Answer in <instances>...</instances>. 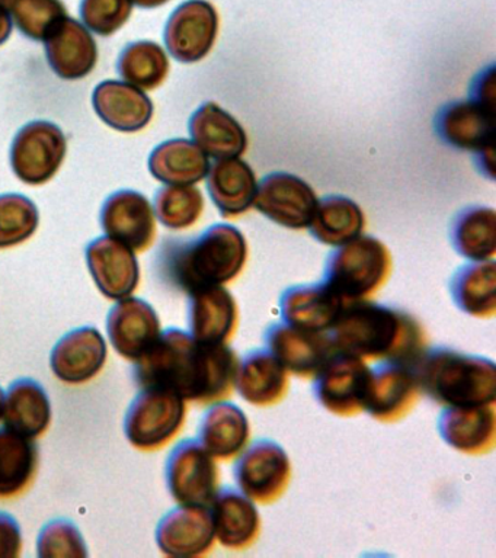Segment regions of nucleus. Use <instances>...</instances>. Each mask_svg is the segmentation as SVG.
Masks as SVG:
<instances>
[{"instance_id":"obj_20","label":"nucleus","mask_w":496,"mask_h":558,"mask_svg":"<svg viewBox=\"0 0 496 558\" xmlns=\"http://www.w3.org/2000/svg\"><path fill=\"white\" fill-rule=\"evenodd\" d=\"M495 116L496 111L474 100H455L439 109L435 133L448 146L479 153L494 147Z\"/></svg>"},{"instance_id":"obj_30","label":"nucleus","mask_w":496,"mask_h":558,"mask_svg":"<svg viewBox=\"0 0 496 558\" xmlns=\"http://www.w3.org/2000/svg\"><path fill=\"white\" fill-rule=\"evenodd\" d=\"M193 142L215 159L239 157L246 151L247 135L237 118L216 102H206L190 118Z\"/></svg>"},{"instance_id":"obj_21","label":"nucleus","mask_w":496,"mask_h":558,"mask_svg":"<svg viewBox=\"0 0 496 558\" xmlns=\"http://www.w3.org/2000/svg\"><path fill=\"white\" fill-rule=\"evenodd\" d=\"M437 429L444 442L465 456H485L495 448L496 410L494 404L444 408Z\"/></svg>"},{"instance_id":"obj_41","label":"nucleus","mask_w":496,"mask_h":558,"mask_svg":"<svg viewBox=\"0 0 496 558\" xmlns=\"http://www.w3.org/2000/svg\"><path fill=\"white\" fill-rule=\"evenodd\" d=\"M37 556L40 558H84L88 548L75 523L68 519H55L47 523L37 538Z\"/></svg>"},{"instance_id":"obj_7","label":"nucleus","mask_w":496,"mask_h":558,"mask_svg":"<svg viewBox=\"0 0 496 558\" xmlns=\"http://www.w3.org/2000/svg\"><path fill=\"white\" fill-rule=\"evenodd\" d=\"M66 153V135L59 125L45 120L28 122L12 142V170L29 186L45 185L58 174Z\"/></svg>"},{"instance_id":"obj_46","label":"nucleus","mask_w":496,"mask_h":558,"mask_svg":"<svg viewBox=\"0 0 496 558\" xmlns=\"http://www.w3.org/2000/svg\"><path fill=\"white\" fill-rule=\"evenodd\" d=\"M495 147H487L485 150L476 153V165L481 169L483 177L495 178Z\"/></svg>"},{"instance_id":"obj_25","label":"nucleus","mask_w":496,"mask_h":558,"mask_svg":"<svg viewBox=\"0 0 496 558\" xmlns=\"http://www.w3.org/2000/svg\"><path fill=\"white\" fill-rule=\"evenodd\" d=\"M93 105L97 116L112 130L137 133L154 118V102L128 82L106 81L95 87Z\"/></svg>"},{"instance_id":"obj_9","label":"nucleus","mask_w":496,"mask_h":558,"mask_svg":"<svg viewBox=\"0 0 496 558\" xmlns=\"http://www.w3.org/2000/svg\"><path fill=\"white\" fill-rule=\"evenodd\" d=\"M165 478L180 505L208 506L219 492V466L198 439L181 440L169 453Z\"/></svg>"},{"instance_id":"obj_8","label":"nucleus","mask_w":496,"mask_h":558,"mask_svg":"<svg viewBox=\"0 0 496 558\" xmlns=\"http://www.w3.org/2000/svg\"><path fill=\"white\" fill-rule=\"evenodd\" d=\"M233 477L239 490L254 504H276L289 488L290 458L276 440H255L234 462Z\"/></svg>"},{"instance_id":"obj_27","label":"nucleus","mask_w":496,"mask_h":558,"mask_svg":"<svg viewBox=\"0 0 496 558\" xmlns=\"http://www.w3.org/2000/svg\"><path fill=\"white\" fill-rule=\"evenodd\" d=\"M210 506L216 539L221 547L243 551L259 538L261 517L254 501L242 492L226 487L217 492Z\"/></svg>"},{"instance_id":"obj_24","label":"nucleus","mask_w":496,"mask_h":558,"mask_svg":"<svg viewBox=\"0 0 496 558\" xmlns=\"http://www.w3.org/2000/svg\"><path fill=\"white\" fill-rule=\"evenodd\" d=\"M234 388L246 403L271 408L289 392V373L268 349H254L238 361Z\"/></svg>"},{"instance_id":"obj_10","label":"nucleus","mask_w":496,"mask_h":558,"mask_svg":"<svg viewBox=\"0 0 496 558\" xmlns=\"http://www.w3.org/2000/svg\"><path fill=\"white\" fill-rule=\"evenodd\" d=\"M368 377L364 360L335 351L313 377L312 392L317 403L335 416H356L364 410Z\"/></svg>"},{"instance_id":"obj_12","label":"nucleus","mask_w":496,"mask_h":558,"mask_svg":"<svg viewBox=\"0 0 496 558\" xmlns=\"http://www.w3.org/2000/svg\"><path fill=\"white\" fill-rule=\"evenodd\" d=\"M219 34V13L208 0H186L165 26V46L181 63L206 59Z\"/></svg>"},{"instance_id":"obj_22","label":"nucleus","mask_w":496,"mask_h":558,"mask_svg":"<svg viewBox=\"0 0 496 558\" xmlns=\"http://www.w3.org/2000/svg\"><path fill=\"white\" fill-rule=\"evenodd\" d=\"M189 296L190 335L202 343H228L237 333L239 323V308L232 292L223 286H215Z\"/></svg>"},{"instance_id":"obj_45","label":"nucleus","mask_w":496,"mask_h":558,"mask_svg":"<svg viewBox=\"0 0 496 558\" xmlns=\"http://www.w3.org/2000/svg\"><path fill=\"white\" fill-rule=\"evenodd\" d=\"M14 22L10 12V0H0V46L10 39Z\"/></svg>"},{"instance_id":"obj_43","label":"nucleus","mask_w":496,"mask_h":558,"mask_svg":"<svg viewBox=\"0 0 496 558\" xmlns=\"http://www.w3.org/2000/svg\"><path fill=\"white\" fill-rule=\"evenodd\" d=\"M23 549V534L14 517L0 512V558H15Z\"/></svg>"},{"instance_id":"obj_18","label":"nucleus","mask_w":496,"mask_h":558,"mask_svg":"<svg viewBox=\"0 0 496 558\" xmlns=\"http://www.w3.org/2000/svg\"><path fill=\"white\" fill-rule=\"evenodd\" d=\"M85 256L95 286L108 300H124L137 290L141 265L136 252L125 244L104 235L88 244Z\"/></svg>"},{"instance_id":"obj_32","label":"nucleus","mask_w":496,"mask_h":558,"mask_svg":"<svg viewBox=\"0 0 496 558\" xmlns=\"http://www.w3.org/2000/svg\"><path fill=\"white\" fill-rule=\"evenodd\" d=\"M149 170L165 185L194 186L207 177L210 160L191 140L172 138L150 153Z\"/></svg>"},{"instance_id":"obj_6","label":"nucleus","mask_w":496,"mask_h":558,"mask_svg":"<svg viewBox=\"0 0 496 558\" xmlns=\"http://www.w3.org/2000/svg\"><path fill=\"white\" fill-rule=\"evenodd\" d=\"M186 401L167 388H142L124 417V434L141 451H158L184 426Z\"/></svg>"},{"instance_id":"obj_31","label":"nucleus","mask_w":496,"mask_h":558,"mask_svg":"<svg viewBox=\"0 0 496 558\" xmlns=\"http://www.w3.org/2000/svg\"><path fill=\"white\" fill-rule=\"evenodd\" d=\"M3 421L8 429L36 439L49 430L51 403L45 387L33 378L16 379L3 401Z\"/></svg>"},{"instance_id":"obj_29","label":"nucleus","mask_w":496,"mask_h":558,"mask_svg":"<svg viewBox=\"0 0 496 558\" xmlns=\"http://www.w3.org/2000/svg\"><path fill=\"white\" fill-rule=\"evenodd\" d=\"M251 426L245 412L229 401H216L203 414L198 425V442L216 460L238 457L250 442Z\"/></svg>"},{"instance_id":"obj_14","label":"nucleus","mask_w":496,"mask_h":558,"mask_svg":"<svg viewBox=\"0 0 496 558\" xmlns=\"http://www.w3.org/2000/svg\"><path fill=\"white\" fill-rule=\"evenodd\" d=\"M215 543L210 506L180 505L169 510L156 527V544L160 553L168 557L207 556Z\"/></svg>"},{"instance_id":"obj_5","label":"nucleus","mask_w":496,"mask_h":558,"mask_svg":"<svg viewBox=\"0 0 496 558\" xmlns=\"http://www.w3.org/2000/svg\"><path fill=\"white\" fill-rule=\"evenodd\" d=\"M390 274L389 248L373 235L361 234L329 253L322 282L343 303H351L376 294Z\"/></svg>"},{"instance_id":"obj_11","label":"nucleus","mask_w":496,"mask_h":558,"mask_svg":"<svg viewBox=\"0 0 496 558\" xmlns=\"http://www.w3.org/2000/svg\"><path fill=\"white\" fill-rule=\"evenodd\" d=\"M415 368L403 362L382 361L370 368L364 412L382 423L407 417L420 400Z\"/></svg>"},{"instance_id":"obj_4","label":"nucleus","mask_w":496,"mask_h":558,"mask_svg":"<svg viewBox=\"0 0 496 558\" xmlns=\"http://www.w3.org/2000/svg\"><path fill=\"white\" fill-rule=\"evenodd\" d=\"M421 392L444 408L494 404L496 366L489 357L455 349H425L413 365Z\"/></svg>"},{"instance_id":"obj_47","label":"nucleus","mask_w":496,"mask_h":558,"mask_svg":"<svg viewBox=\"0 0 496 558\" xmlns=\"http://www.w3.org/2000/svg\"><path fill=\"white\" fill-rule=\"evenodd\" d=\"M169 0H132V3L137 4L138 8L143 9H154L162 7V4L168 3Z\"/></svg>"},{"instance_id":"obj_26","label":"nucleus","mask_w":496,"mask_h":558,"mask_svg":"<svg viewBox=\"0 0 496 558\" xmlns=\"http://www.w3.org/2000/svg\"><path fill=\"white\" fill-rule=\"evenodd\" d=\"M343 305L346 303L324 282L287 288L278 301L282 322L311 331H328Z\"/></svg>"},{"instance_id":"obj_48","label":"nucleus","mask_w":496,"mask_h":558,"mask_svg":"<svg viewBox=\"0 0 496 558\" xmlns=\"http://www.w3.org/2000/svg\"><path fill=\"white\" fill-rule=\"evenodd\" d=\"M3 401H5V392L0 388V421L3 417Z\"/></svg>"},{"instance_id":"obj_17","label":"nucleus","mask_w":496,"mask_h":558,"mask_svg":"<svg viewBox=\"0 0 496 558\" xmlns=\"http://www.w3.org/2000/svg\"><path fill=\"white\" fill-rule=\"evenodd\" d=\"M107 333L119 355L137 362L150 351L162 330L158 313L147 301L128 296L117 301L108 313Z\"/></svg>"},{"instance_id":"obj_42","label":"nucleus","mask_w":496,"mask_h":558,"mask_svg":"<svg viewBox=\"0 0 496 558\" xmlns=\"http://www.w3.org/2000/svg\"><path fill=\"white\" fill-rule=\"evenodd\" d=\"M133 12L132 0H82V24L101 37L123 28Z\"/></svg>"},{"instance_id":"obj_1","label":"nucleus","mask_w":496,"mask_h":558,"mask_svg":"<svg viewBox=\"0 0 496 558\" xmlns=\"http://www.w3.org/2000/svg\"><path fill=\"white\" fill-rule=\"evenodd\" d=\"M237 366V352L228 343H202L171 327L136 362L134 379L142 388H167L191 403L213 404L232 396Z\"/></svg>"},{"instance_id":"obj_2","label":"nucleus","mask_w":496,"mask_h":558,"mask_svg":"<svg viewBox=\"0 0 496 558\" xmlns=\"http://www.w3.org/2000/svg\"><path fill=\"white\" fill-rule=\"evenodd\" d=\"M335 351L364 361L415 365L426 349V335L411 314L368 300L346 303L328 331Z\"/></svg>"},{"instance_id":"obj_40","label":"nucleus","mask_w":496,"mask_h":558,"mask_svg":"<svg viewBox=\"0 0 496 558\" xmlns=\"http://www.w3.org/2000/svg\"><path fill=\"white\" fill-rule=\"evenodd\" d=\"M12 22L25 37L45 41L68 16L62 0H10Z\"/></svg>"},{"instance_id":"obj_13","label":"nucleus","mask_w":496,"mask_h":558,"mask_svg":"<svg viewBox=\"0 0 496 558\" xmlns=\"http://www.w3.org/2000/svg\"><path fill=\"white\" fill-rule=\"evenodd\" d=\"M317 201L315 191L303 179L276 172L261 179L254 207L286 229L303 230L311 226Z\"/></svg>"},{"instance_id":"obj_28","label":"nucleus","mask_w":496,"mask_h":558,"mask_svg":"<svg viewBox=\"0 0 496 558\" xmlns=\"http://www.w3.org/2000/svg\"><path fill=\"white\" fill-rule=\"evenodd\" d=\"M255 172L241 157L217 159L207 173V190L223 218L250 211L256 195Z\"/></svg>"},{"instance_id":"obj_34","label":"nucleus","mask_w":496,"mask_h":558,"mask_svg":"<svg viewBox=\"0 0 496 558\" xmlns=\"http://www.w3.org/2000/svg\"><path fill=\"white\" fill-rule=\"evenodd\" d=\"M365 227L363 209L342 195H328L317 201V207L307 227L317 242L326 246H342L360 238Z\"/></svg>"},{"instance_id":"obj_35","label":"nucleus","mask_w":496,"mask_h":558,"mask_svg":"<svg viewBox=\"0 0 496 558\" xmlns=\"http://www.w3.org/2000/svg\"><path fill=\"white\" fill-rule=\"evenodd\" d=\"M448 238L460 256L473 262L494 259L496 253V214L489 207H468L450 222Z\"/></svg>"},{"instance_id":"obj_23","label":"nucleus","mask_w":496,"mask_h":558,"mask_svg":"<svg viewBox=\"0 0 496 558\" xmlns=\"http://www.w3.org/2000/svg\"><path fill=\"white\" fill-rule=\"evenodd\" d=\"M47 63L64 81L88 76L98 61V47L88 28L73 17H64L45 39Z\"/></svg>"},{"instance_id":"obj_38","label":"nucleus","mask_w":496,"mask_h":558,"mask_svg":"<svg viewBox=\"0 0 496 558\" xmlns=\"http://www.w3.org/2000/svg\"><path fill=\"white\" fill-rule=\"evenodd\" d=\"M154 209L167 229H190L202 217L204 196L195 186L167 185L156 192Z\"/></svg>"},{"instance_id":"obj_39","label":"nucleus","mask_w":496,"mask_h":558,"mask_svg":"<svg viewBox=\"0 0 496 558\" xmlns=\"http://www.w3.org/2000/svg\"><path fill=\"white\" fill-rule=\"evenodd\" d=\"M40 225L37 205L25 195H0V248L20 246Z\"/></svg>"},{"instance_id":"obj_33","label":"nucleus","mask_w":496,"mask_h":558,"mask_svg":"<svg viewBox=\"0 0 496 558\" xmlns=\"http://www.w3.org/2000/svg\"><path fill=\"white\" fill-rule=\"evenodd\" d=\"M456 307L469 316L492 318L496 313V264L494 259L460 266L448 283Z\"/></svg>"},{"instance_id":"obj_36","label":"nucleus","mask_w":496,"mask_h":558,"mask_svg":"<svg viewBox=\"0 0 496 558\" xmlns=\"http://www.w3.org/2000/svg\"><path fill=\"white\" fill-rule=\"evenodd\" d=\"M38 448L33 439L3 427L0 429V499H14L36 480Z\"/></svg>"},{"instance_id":"obj_15","label":"nucleus","mask_w":496,"mask_h":558,"mask_svg":"<svg viewBox=\"0 0 496 558\" xmlns=\"http://www.w3.org/2000/svg\"><path fill=\"white\" fill-rule=\"evenodd\" d=\"M264 342L287 373L304 379L315 377L335 353L326 331L299 329L285 322L269 325Z\"/></svg>"},{"instance_id":"obj_16","label":"nucleus","mask_w":496,"mask_h":558,"mask_svg":"<svg viewBox=\"0 0 496 558\" xmlns=\"http://www.w3.org/2000/svg\"><path fill=\"white\" fill-rule=\"evenodd\" d=\"M101 227L108 238L134 252H145L156 239L155 209L141 192H114L102 205Z\"/></svg>"},{"instance_id":"obj_37","label":"nucleus","mask_w":496,"mask_h":558,"mask_svg":"<svg viewBox=\"0 0 496 558\" xmlns=\"http://www.w3.org/2000/svg\"><path fill=\"white\" fill-rule=\"evenodd\" d=\"M169 59L164 48L154 41L129 44L117 61V72L130 85L154 90L167 81Z\"/></svg>"},{"instance_id":"obj_19","label":"nucleus","mask_w":496,"mask_h":558,"mask_svg":"<svg viewBox=\"0 0 496 558\" xmlns=\"http://www.w3.org/2000/svg\"><path fill=\"white\" fill-rule=\"evenodd\" d=\"M108 347L101 331L85 326L69 331L56 343L50 356L55 377L69 386H81L106 366Z\"/></svg>"},{"instance_id":"obj_3","label":"nucleus","mask_w":496,"mask_h":558,"mask_svg":"<svg viewBox=\"0 0 496 558\" xmlns=\"http://www.w3.org/2000/svg\"><path fill=\"white\" fill-rule=\"evenodd\" d=\"M246 259L247 243L242 231L230 225H215L198 238L164 243L156 266L167 286L190 295L232 282Z\"/></svg>"},{"instance_id":"obj_44","label":"nucleus","mask_w":496,"mask_h":558,"mask_svg":"<svg viewBox=\"0 0 496 558\" xmlns=\"http://www.w3.org/2000/svg\"><path fill=\"white\" fill-rule=\"evenodd\" d=\"M470 100L496 111V77L495 65L482 70L470 85Z\"/></svg>"}]
</instances>
